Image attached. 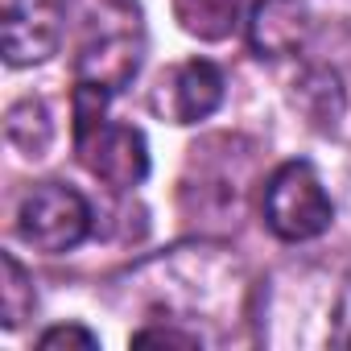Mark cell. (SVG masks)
I'll list each match as a JSON object with an SVG mask.
<instances>
[{
  "mask_svg": "<svg viewBox=\"0 0 351 351\" xmlns=\"http://www.w3.org/2000/svg\"><path fill=\"white\" fill-rule=\"evenodd\" d=\"M38 347H46V351H50V347H87V351H91V347H99V339H95L87 326H75V322H71V326H50V330H42V335H38Z\"/></svg>",
  "mask_w": 351,
  "mask_h": 351,
  "instance_id": "13",
  "label": "cell"
},
{
  "mask_svg": "<svg viewBox=\"0 0 351 351\" xmlns=\"http://www.w3.org/2000/svg\"><path fill=\"white\" fill-rule=\"evenodd\" d=\"M265 228L285 244L318 240L335 223V203L310 161H285L269 173L265 195H261Z\"/></svg>",
  "mask_w": 351,
  "mask_h": 351,
  "instance_id": "2",
  "label": "cell"
},
{
  "mask_svg": "<svg viewBox=\"0 0 351 351\" xmlns=\"http://www.w3.org/2000/svg\"><path fill=\"white\" fill-rule=\"evenodd\" d=\"M223 71L207 58H191L178 62L169 75H161L157 91H153V112L169 124H199L207 116L219 112L223 104Z\"/></svg>",
  "mask_w": 351,
  "mask_h": 351,
  "instance_id": "5",
  "label": "cell"
},
{
  "mask_svg": "<svg viewBox=\"0 0 351 351\" xmlns=\"http://www.w3.org/2000/svg\"><path fill=\"white\" fill-rule=\"evenodd\" d=\"M17 236L46 256L75 252L91 236V203L75 186L42 182L17 207Z\"/></svg>",
  "mask_w": 351,
  "mask_h": 351,
  "instance_id": "4",
  "label": "cell"
},
{
  "mask_svg": "<svg viewBox=\"0 0 351 351\" xmlns=\"http://www.w3.org/2000/svg\"><path fill=\"white\" fill-rule=\"evenodd\" d=\"M66 34V0H5V62L34 66L58 54Z\"/></svg>",
  "mask_w": 351,
  "mask_h": 351,
  "instance_id": "6",
  "label": "cell"
},
{
  "mask_svg": "<svg viewBox=\"0 0 351 351\" xmlns=\"http://www.w3.org/2000/svg\"><path fill=\"white\" fill-rule=\"evenodd\" d=\"M244 29L256 58H293L306 50L314 21L306 0H256Z\"/></svg>",
  "mask_w": 351,
  "mask_h": 351,
  "instance_id": "7",
  "label": "cell"
},
{
  "mask_svg": "<svg viewBox=\"0 0 351 351\" xmlns=\"http://www.w3.org/2000/svg\"><path fill=\"white\" fill-rule=\"evenodd\" d=\"M0 273H5V277H0V322H5V330H17L34 314V306H38L34 277L21 269V261L13 252L0 256Z\"/></svg>",
  "mask_w": 351,
  "mask_h": 351,
  "instance_id": "11",
  "label": "cell"
},
{
  "mask_svg": "<svg viewBox=\"0 0 351 351\" xmlns=\"http://www.w3.org/2000/svg\"><path fill=\"white\" fill-rule=\"evenodd\" d=\"M5 136H9V145H17L25 157H46V149H50V141H54L50 108H46L38 95L13 104L9 116H5Z\"/></svg>",
  "mask_w": 351,
  "mask_h": 351,
  "instance_id": "10",
  "label": "cell"
},
{
  "mask_svg": "<svg viewBox=\"0 0 351 351\" xmlns=\"http://www.w3.org/2000/svg\"><path fill=\"white\" fill-rule=\"evenodd\" d=\"M293 104H298V112L314 128L330 132L343 120V112H347V91H343L339 71H330V66H306L293 79Z\"/></svg>",
  "mask_w": 351,
  "mask_h": 351,
  "instance_id": "8",
  "label": "cell"
},
{
  "mask_svg": "<svg viewBox=\"0 0 351 351\" xmlns=\"http://www.w3.org/2000/svg\"><path fill=\"white\" fill-rule=\"evenodd\" d=\"M330 339L339 347H351V269H347V277L339 281V293H335V330H330Z\"/></svg>",
  "mask_w": 351,
  "mask_h": 351,
  "instance_id": "14",
  "label": "cell"
},
{
  "mask_svg": "<svg viewBox=\"0 0 351 351\" xmlns=\"http://www.w3.org/2000/svg\"><path fill=\"white\" fill-rule=\"evenodd\" d=\"M132 347H186L191 351V347H203V339L178 326H145L132 335Z\"/></svg>",
  "mask_w": 351,
  "mask_h": 351,
  "instance_id": "12",
  "label": "cell"
},
{
  "mask_svg": "<svg viewBox=\"0 0 351 351\" xmlns=\"http://www.w3.org/2000/svg\"><path fill=\"white\" fill-rule=\"evenodd\" d=\"M173 21L182 25V34L199 42H228L248 17L244 0H169Z\"/></svg>",
  "mask_w": 351,
  "mask_h": 351,
  "instance_id": "9",
  "label": "cell"
},
{
  "mask_svg": "<svg viewBox=\"0 0 351 351\" xmlns=\"http://www.w3.org/2000/svg\"><path fill=\"white\" fill-rule=\"evenodd\" d=\"M112 91L95 83H75V153L91 178L112 191H132L149 178L145 132L108 116Z\"/></svg>",
  "mask_w": 351,
  "mask_h": 351,
  "instance_id": "1",
  "label": "cell"
},
{
  "mask_svg": "<svg viewBox=\"0 0 351 351\" xmlns=\"http://www.w3.org/2000/svg\"><path fill=\"white\" fill-rule=\"evenodd\" d=\"M145 58V34L136 21V5H124L120 13L104 9V21H91L79 54H75V83H95L104 91H124Z\"/></svg>",
  "mask_w": 351,
  "mask_h": 351,
  "instance_id": "3",
  "label": "cell"
}]
</instances>
